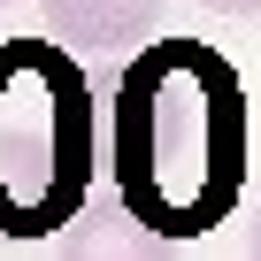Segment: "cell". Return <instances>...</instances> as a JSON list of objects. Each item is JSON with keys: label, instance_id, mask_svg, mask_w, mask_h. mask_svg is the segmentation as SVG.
Instances as JSON below:
<instances>
[{"label": "cell", "instance_id": "1", "mask_svg": "<svg viewBox=\"0 0 261 261\" xmlns=\"http://www.w3.org/2000/svg\"><path fill=\"white\" fill-rule=\"evenodd\" d=\"M246 177V85L200 46H139L115 85V192L146 207L162 230L192 238L230 215Z\"/></svg>", "mask_w": 261, "mask_h": 261}, {"label": "cell", "instance_id": "2", "mask_svg": "<svg viewBox=\"0 0 261 261\" xmlns=\"http://www.w3.org/2000/svg\"><path fill=\"white\" fill-rule=\"evenodd\" d=\"M77 46L8 39L0 46V230L46 238L85 207L92 177V92Z\"/></svg>", "mask_w": 261, "mask_h": 261}, {"label": "cell", "instance_id": "3", "mask_svg": "<svg viewBox=\"0 0 261 261\" xmlns=\"http://www.w3.org/2000/svg\"><path fill=\"white\" fill-rule=\"evenodd\" d=\"M62 261H177V230H162L123 192L115 200H85L62 223Z\"/></svg>", "mask_w": 261, "mask_h": 261}, {"label": "cell", "instance_id": "4", "mask_svg": "<svg viewBox=\"0 0 261 261\" xmlns=\"http://www.w3.org/2000/svg\"><path fill=\"white\" fill-rule=\"evenodd\" d=\"M169 0H46V31L77 54H139Z\"/></svg>", "mask_w": 261, "mask_h": 261}, {"label": "cell", "instance_id": "5", "mask_svg": "<svg viewBox=\"0 0 261 261\" xmlns=\"http://www.w3.org/2000/svg\"><path fill=\"white\" fill-rule=\"evenodd\" d=\"M200 8H215V16H261V0H200Z\"/></svg>", "mask_w": 261, "mask_h": 261}, {"label": "cell", "instance_id": "6", "mask_svg": "<svg viewBox=\"0 0 261 261\" xmlns=\"http://www.w3.org/2000/svg\"><path fill=\"white\" fill-rule=\"evenodd\" d=\"M253 261H261V215H253Z\"/></svg>", "mask_w": 261, "mask_h": 261}, {"label": "cell", "instance_id": "7", "mask_svg": "<svg viewBox=\"0 0 261 261\" xmlns=\"http://www.w3.org/2000/svg\"><path fill=\"white\" fill-rule=\"evenodd\" d=\"M0 8H8V0H0Z\"/></svg>", "mask_w": 261, "mask_h": 261}]
</instances>
